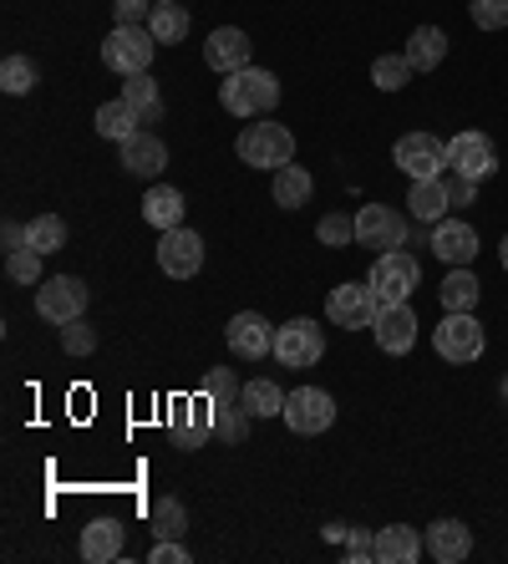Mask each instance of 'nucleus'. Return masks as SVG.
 Listing matches in <instances>:
<instances>
[{
	"label": "nucleus",
	"mask_w": 508,
	"mask_h": 564,
	"mask_svg": "<svg viewBox=\"0 0 508 564\" xmlns=\"http://www.w3.org/2000/svg\"><path fill=\"white\" fill-rule=\"evenodd\" d=\"M219 107L239 122L270 118L274 107H280V82H274V72H264V66H245V72L219 82Z\"/></svg>",
	"instance_id": "f257e3e1"
},
{
	"label": "nucleus",
	"mask_w": 508,
	"mask_h": 564,
	"mask_svg": "<svg viewBox=\"0 0 508 564\" xmlns=\"http://www.w3.org/2000/svg\"><path fill=\"white\" fill-rule=\"evenodd\" d=\"M198 392L214 402V433L224 437V443H245L249 437V408L239 402V381L229 367H209L204 371V381H198Z\"/></svg>",
	"instance_id": "f03ea898"
},
{
	"label": "nucleus",
	"mask_w": 508,
	"mask_h": 564,
	"mask_svg": "<svg viewBox=\"0 0 508 564\" xmlns=\"http://www.w3.org/2000/svg\"><path fill=\"white\" fill-rule=\"evenodd\" d=\"M432 351L443 356L447 367H473L483 351H488V336H483L478 315L473 311H447L437 321V336H432Z\"/></svg>",
	"instance_id": "7ed1b4c3"
},
{
	"label": "nucleus",
	"mask_w": 508,
	"mask_h": 564,
	"mask_svg": "<svg viewBox=\"0 0 508 564\" xmlns=\"http://www.w3.org/2000/svg\"><path fill=\"white\" fill-rule=\"evenodd\" d=\"M239 163H249V169H285V163H295V132L280 128V122H249L245 132H239Z\"/></svg>",
	"instance_id": "20e7f679"
},
{
	"label": "nucleus",
	"mask_w": 508,
	"mask_h": 564,
	"mask_svg": "<svg viewBox=\"0 0 508 564\" xmlns=\"http://www.w3.org/2000/svg\"><path fill=\"white\" fill-rule=\"evenodd\" d=\"M447 169L457 173V178H468V184H488L498 173V148L488 132L478 128H463L447 138Z\"/></svg>",
	"instance_id": "39448f33"
},
{
	"label": "nucleus",
	"mask_w": 508,
	"mask_h": 564,
	"mask_svg": "<svg viewBox=\"0 0 508 564\" xmlns=\"http://www.w3.org/2000/svg\"><path fill=\"white\" fill-rule=\"evenodd\" d=\"M153 52H158V36L148 26H112L102 41V62L107 72H118V77H138L153 66Z\"/></svg>",
	"instance_id": "423d86ee"
},
{
	"label": "nucleus",
	"mask_w": 508,
	"mask_h": 564,
	"mask_svg": "<svg viewBox=\"0 0 508 564\" xmlns=\"http://www.w3.org/2000/svg\"><path fill=\"white\" fill-rule=\"evenodd\" d=\"M87 301H91V290H87V280H77V275H52L36 285V315L52 321V326L82 321V315H87Z\"/></svg>",
	"instance_id": "0eeeda50"
},
{
	"label": "nucleus",
	"mask_w": 508,
	"mask_h": 564,
	"mask_svg": "<svg viewBox=\"0 0 508 564\" xmlns=\"http://www.w3.org/2000/svg\"><path fill=\"white\" fill-rule=\"evenodd\" d=\"M366 280H371L381 305H397V301H412V290L422 285V264H418V254L387 250V254H377V264H371Z\"/></svg>",
	"instance_id": "6e6552de"
},
{
	"label": "nucleus",
	"mask_w": 508,
	"mask_h": 564,
	"mask_svg": "<svg viewBox=\"0 0 508 564\" xmlns=\"http://www.w3.org/2000/svg\"><path fill=\"white\" fill-rule=\"evenodd\" d=\"M391 163L418 184V178H443L447 169V143L437 138V132H402L397 138V148H391Z\"/></svg>",
	"instance_id": "1a4fd4ad"
},
{
	"label": "nucleus",
	"mask_w": 508,
	"mask_h": 564,
	"mask_svg": "<svg viewBox=\"0 0 508 564\" xmlns=\"http://www.w3.org/2000/svg\"><path fill=\"white\" fill-rule=\"evenodd\" d=\"M321 356H326V330L315 326V321H305V315H295V321H285V326L274 330V361L280 367L305 371Z\"/></svg>",
	"instance_id": "9d476101"
},
{
	"label": "nucleus",
	"mask_w": 508,
	"mask_h": 564,
	"mask_svg": "<svg viewBox=\"0 0 508 564\" xmlns=\"http://www.w3.org/2000/svg\"><path fill=\"white\" fill-rule=\"evenodd\" d=\"M356 245L371 254H387V250H402L407 245V219L387 204H361L356 209Z\"/></svg>",
	"instance_id": "9b49d317"
},
{
	"label": "nucleus",
	"mask_w": 508,
	"mask_h": 564,
	"mask_svg": "<svg viewBox=\"0 0 508 564\" xmlns=\"http://www.w3.org/2000/svg\"><path fill=\"white\" fill-rule=\"evenodd\" d=\"M285 427L300 437H315V433H326L331 422H336V397L321 392V387H295V392L285 397Z\"/></svg>",
	"instance_id": "f8f14e48"
},
{
	"label": "nucleus",
	"mask_w": 508,
	"mask_h": 564,
	"mask_svg": "<svg viewBox=\"0 0 508 564\" xmlns=\"http://www.w3.org/2000/svg\"><path fill=\"white\" fill-rule=\"evenodd\" d=\"M381 311L377 301V290H371V280H346V285H336L326 295V315H331V326H346V330H361L371 326Z\"/></svg>",
	"instance_id": "ddd939ff"
},
{
	"label": "nucleus",
	"mask_w": 508,
	"mask_h": 564,
	"mask_svg": "<svg viewBox=\"0 0 508 564\" xmlns=\"http://www.w3.org/2000/svg\"><path fill=\"white\" fill-rule=\"evenodd\" d=\"M158 270L169 280H194L198 270H204V239H198L188 224L163 229V239H158Z\"/></svg>",
	"instance_id": "4468645a"
},
{
	"label": "nucleus",
	"mask_w": 508,
	"mask_h": 564,
	"mask_svg": "<svg viewBox=\"0 0 508 564\" xmlns=\"http://www.w3.org/2000/svg\"><path fill=\"white\" fill-rule=\"evenodd\" d=\"M224 341H229V351H235L239 361H264V356H274V326L260 311H239L235 321L224 326Z\"/></svg>",
	"instance_id": "2eb2a0df"
},
{
	"label": "nucleus",
	"mask_w": 508,
	"mask_h": 564,
	"mask_svg": "<svg viewBox=\"0 0 508 564\" xmlns=\"http://www.w3.org/2000/svg\"><path fill=\"white\" fill-rule=\"evenodd\" d=\"M371 336H377V346L387 356H407V351H412V341H418V311H412V301L381 305L377 321H371Z\"/></svg>",
	"instance_id": "dca6fc26"
},
{
	"label": "nucleus",
	"mask_w": 508,
	"mask_h": 564,
	"mask_svg": "<svg viewBox=\"0 0 508 564\" xmlns=\"http://www.w3.org/2000/svg\"><path fill=\"white\" fill-rule=\"evenodd\" d=\"M204 62H209L219 77H235V72L255 66V41H249L239 26H219V31H209V41H204Z\"/></svg>",
	"instance_id": "f3484780"
},
{
	"label": "nucleus",
	"mask_w": 508,
	"mask_h": 564,
	"mask_svg": "<svg viewBox=\"0 0 508 564\" xmlns=\"http://www.w3.org/2000/svg\"><path fill=\"white\" fill-rule=\"evenodd\" d=\"M209 433H214V402L204 392L173 408V447H183V453H198V447L209 443Z\"/></svg>",
	"instance_id": "a211bd4d"
},
{
	"label": "nucleus",
	"mask_w": 508,
	"mask_h": 564,
	"mask_svg": "<svg viewBox=\"0 0 508 564\" xmlns=\"http://www.w3.org/2000/svg\"><path fill=\"white\" fill-rule=\"evenodd\" d=\"M428 250L437 254L443 264H473V260H478V229H473L468 219H443V224H432Z\"/></svg>",
	"instance_id": "6ab92c4d"
},
{
	"label": "nucleus",
	"mask_w": 508,
	"mask_h": 564,
	"mask_svg": "<svg viewBox=\"0 0 508 564\" xmlns=\"http://www.w3.org/2000/svg\"><path fill=\"white\" fill-rule=\"evenodd\" d=\"M422 544H428V554L437 564H463L473 554V529L463 519H432Z\"/></svg>",
	"instance_id": "aec40b11"
},
{
	"label": "nucleus",
	"mask_w": 508,
	"mask_h": 564,
	"mask_svg": "<svg viewBox=\"0 0 508 564\" xmlns=\"http://www.w3.org/2000/svg\"><path fill=\"white\" fill-rule=\"evenodd\" d=\"M118 148H122V169H128L132 178H148V184H153L158 173L169 169V143L153 138V132H132L128 143H118Z\"/></svg>",
	"instance_id": "412c9836"
},
{
	"label": "nucleus",
	"mask_w": 508,
	"mask_h": 564,
	"mask_svg": "<svg viewBox=\"0 0 508 564\" xmlns=\"http://www.w3.org/2000/svg\"><path fill=\"white\" fill-rule=\"evenodd\" d=\"M407 209L418 224H443L447 209H453V194H447V178H418V184L407 188Z\"/></svg>",
	"instance_id": "4be33fe9"
},
{
	"label": "nucleus",
	"mask_w": 508,
	"mask_h": 564,
	"mask_svg": "<svg viewBox=\"0 0 508 564\" xmlns=\"http://www.w3.org/2000/svg\"><path fill=\"white\" fill-rule=\"evenodd\" d=\"M122 539H128L122 519H91V524L82 529V560L87 564H112L122 554Z\"/></svg>",
	"instance_id": "5701e85b"
},
{
	"label": "nucleus",
	"mask_w": 508,
	"mask_h": 564,
	"mask_svg": "<svg viewBox=\"0 0 508 564\" xmlns=\"http://www.w3.org/2000/svg\"><path fill=\"white\" fill-rule=\"evenodd\" d=\"M422 554H428V544H422V534L412 524L377 529V560L381 564H418Z\"/></svg>",
	"instance_id": "b1692460"
},
{
	"label": "nucleus",
	"mask_w": 508,
	"mask_h": 564,
	"mask_svg": "<svg viewBox=\"0 0 508 564\" xmlns=\"http://www.w3.org/2000/svg\"><path fill=\"white\" fill-rule=\"evenodd\" d=\"M183 214H188V204H183V194L173 184H153L143 194V219L153 224L158 235H163V229H179Z\"/></svg>",
	"instance_id": "393cba45"
},
{
	"label": "nucleus",
	"mask_w": 508,
	"mask_h": 564,
	"mask_svg": "<svg viewBox=\"0 0 508 564\" xmlns=\"http://www.w3.org/2000/svg\"><path fill=\"white\" fill-rule=\"evenodd\" d=\"M311 194H315L311 169H300V163H285V169H274L270 198L280 204V209H300V204H311Z\"/></svg>",
	"instance_id": "a878e982"
},
{
	"label": "nucleus",
	"mask_w": 508,
	"mask_h": 564,
	"mask_svg": "<svg viewBox=\"0 0 508 564\" xmlns=\"http://www.w3.org/2000/svg\"><path fill=\"white\" fill-rule=\"evenodd\" d=\"M91 128H97V138H107V143H128L132 132H143V118L118 97V102H102L91 112Z\"/></svg>",
	"instance_id": "bb28decb"
},
{
	"label": "nucleus",
	"mask_w": 508,
	"mask_h": 564,
	"mask_svg": "<svg viewBox=\"0 0 508 564\" xmlns=\"http://www.w3.org/2000/svg\"><path fill=\"white\" fill-rule=\"evenodd\" d=\"M478 295H483V280L473 275L468 264H453V275L437 285V301H443V311H478Z\"/></svg>",
	"instance_id": "cd10ccee"
},
{
	"label": "nucleus",
	"mask_w": 508,
	"mask_h": 564,
	"mask_svg": "<svg viewBox=\"0 0 508 564\" xmlns=\"http://www.w3.org/2000/svg\"><path fill=\"white\" fill-rule=\"evenodd\" d=\"M122 102L138 112L143 122H158L163 118V93H158L153 72H138V77H122Z\"/></svg>",
	"instance_id": "c85d7f7f"
},
{
	"label": "nucleus",
	"mask_w": 508,
	"mask_h": 564,
	"mask_svg": "<svg viewBox=\"0 0 508 564\" xmlns=\"http://www.w3.org/2000/svg\"><path fill=\"white\" fill-rule=\"evenodd\" d=\"M447 56V31L437 26H418L412 36H407V62L418 66V72H437Z\"/></svg>",
	"instance_id": "c756f323"
},
{
	"label": "nucleus",
	"mask_w": 508,
	"mask_h": 564,
	"mask_svg": "<svg viewBox=\"0 0 508 564\" xmlns=\"http://www.w3.org/2000/svg\"><path fill=\"white\" fill-rule=\"evenodd\" d=\"M148 31L158 36V46H173V41H188V11L179 0H153V15H148Z\"/></svg>",
	"instance_id": "7c9ffc66"
},
{
	"label": "nucleus",
	"mask_w": 508,
	"mask_h": 564,
	"mask_svg": "<svg viewBox=\"0 0 508 564\" xmlns=\"http://www.w3.org/2000/svg\"><path fill=\"white\" fill-rule=\"evenodd\" d=\"M285 397L290 392H280L270 377H255L239 387V402L249 408V417H280V412H285Z\"/></svg>",
	"instance_id": "2f4dec72"
},
{
	"label": "nucleus",
	"mask_w": 508,
	"mask_h": 564,
	"mask_svg": "<svg viewBox=\"0 0 508 564\" xmlns=\"http://www.w3.org/2000/svg\"><path fill=\"white\" fill-rule=\"evenodd\" d=\"M26 245L41 250V254L66 250V219H56V214H36V219L26 224Z\"/></svg>",
	"instance_id": "473e14b6"
},
{
	"label": "nucleus",
	"mask_w": 508,
	"mask_h": 564,
	"mask_svg": "<svg viewBox=\"0 0 508 564\" xmlns=\"http://www.w3.org/2000/svg\"><path fill=\"white\" fill-rule=\"evenodd\" d=\"M36 82H41V72H36L31 56H6V62H0V87H6L11 97L36 93Z\"/></svg>",
	"instance_id": "72a5a7b5"
},
{
	"label": "nucleus",
	"mask_w": 508,
	"mask_h": 564,
	"mask_svg": "<svg viewBox=\"0 0 508 564\" xmlns=\"http://www.w3.org/2000/svg\"><path fill=\"white\" fill-rule=\"evenodd\" d=\"M412 72H418V66L407 62V52L402 56L391 52V56H377V62H371V82H377L381 93H402L407 82H412Z\"/></svg>",
	"instance_id": "f704fd0d"
},
{
	"label": "nucleus",
	"mask_w": 508,
	"mask_h": 564,
	"mask_svg": "<svg viewBox=\"0 0 508 564\" xmlns=\"http://www.w3.org/2000/svg\"><path fill=\"white\" fill-rule=\"evenodd\" d=\"M188 534V509H183V499H158L153 503V539H183Z\"/></svg>",
	"instance_id": "c9c22d12"
},
{
	"label": "nucleus",
	"mask_w": 508,
	"mask_h": 564,
	"mask_svg": "<svg viewBox=\"0 0 508 564\" xmlns=\"http://www.w3.org/2000/svg\"><path fill=\"white\" fill-rule=\"evenodd\" d=\"M41 260H46V254L41 250H11L6 254V280H11V285H41Z\"/></svg>",
	"instance_id": "e433bc0d"
},
{
	"label": "nucleus",
	"mask_w": 508,
	"mask_h": 564,
	"mask_svg": "<svg viewBox=\"0 0 508 564\" xmlns=\"http://www.w3.org/2000/svg\"><path fill=\"white\" fill-rule=\"evenodd\" d=\"M315 239L331 245V250H346V245H356V219H346V214H326V219L315 224Z\"/></svg>",
	"instance_id": "4c0bfd02"
},
{
	"label": "nucleus",
	"mask_w": 508,
	"mask_h": 564,
	"mask_svg": "<svg viewBox=\"0 0 508 564\" xmlns=\"http://www.w3.org/2000/svg\"><path fill=\"white\" fill-rule=\"evenodd\" d=\"M473 26L478 31H504L508 26V0H473Z\"/></svg>",
	"instance_id": "58836bf2"
},
{
	"label": "nucleus",
	"mask_w": 508,
	"mask_h": 564,
	"mask_svg": "<svg viewBox=\"0 0 508 564\" xmlns=\"http://www.w3.org/2000/svg\"><path fill=\"white\" fill-rule=\"evenodd\" d=\"M62 351L66 356H91V351H97V330H91L87 321H72V326H62Z\"/></svg>",
	"instance_id": "ea45409f"
},
{
	"label": "nucleus",
	"mask_w": 508,
	"mask_h": 564,
	"mask_svg": "<svg viewBox=\"0 0 508 564\" xmlns=\"http://www.w3.org/2000/svg\"><path fill=\"white\" fill-rule=\"evenodd\" d=\"M346 560H377V534L371 529H346Z\"/></svg>",
	"instance_id": "a19ab883"
},
{
	"label": "nucleus",
	"mask_w": 508,
	"mask_h": 564,
	"mask_svg": "<svg viewBox=\"0 0 508 564\" xmlns=\"http://www.w3.org/2000/svg\"><path fill=\"white\" fill-rule=\"evenodd\" d=\"M148 15H153V0H118L112 21L118 26H148Z\"/></svg>",
	"instance_id": "79ce46f5"
},
{
	"label": "nucleus",
	"mask_w": 508,
	"mask_h": 564,
	"mask_svg": "<svg viewBox=\"0 0 508 564\" xmlns=\"http://www.w3.org/2000/svg\"><path fill=\"white\" fill-rule=\"evenodd\" d=\"M153 564H188V550H183V539H153Z\"/></svg>",
	"instance_id": "37998d69"
},
{
	"label": "nucleus",
	"mask_w": 508,
	"mask_h": 564,
	"mask_svg": "<svg viewBox=\"0 0 508 564\" xmlns=\"http://www.w3.org/2000/svg\"><path fill=\"white\" fill-rule=\"evenodd\" d=\"M447 194H453V209H468L473 198H478V184H468V178H453V184H447Z\"/></svg>",
	"instance_id": "c03bdc74"
},
{
	"label": "nucleus",
	"mask_w": 508,
	"mask_h": 564,
	"mask_svg": "<svg viewBox=\"0 0 508 564\" xmlns=\"http://www.w3.org/2000/svg\"><path fill=\"white\" fill-rule=\"evenodd\" d=\"M0 239H6V254L11 250H26V224H6V229H0Z\"/></svg>",
	"instance_id": "a18cd8bd"
},
{
	"label": "nucleus",
	"mask_w": 508,
	"mask_h": 564,
	"mask_svg": "<svg viewBox=\"0 0 508 564\" xmlns=\"http://www.w3.org/2000/svg\"><path fill=\"white\" fill-rule=\"evenodd\" d=\"M498 260H504V270H508V235H504V245H498Z\"/></svg>",
	"instance_id": "49530a36"
},
{
	"label": "nucleus",
	"mask_w": 508,
	"mask_h": 564,
	"mask_svg": "<svg viewBox=\"0 0 508 564\" xmlns=\"http://www.w3.org/2000/svg\"><path fill=\"white\" fill-rule=\"evenodd\" d=\"M504 402H508V377H504Z\"/></svg>",
	"instance_id": "de8ad7c7"
}]
</instances>
